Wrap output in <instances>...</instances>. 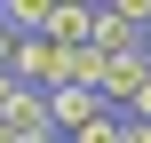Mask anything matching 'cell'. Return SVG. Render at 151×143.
Returning a JSON list of instances; mask_svg holds the SVG:
<instances>
[{"label": "cell", "instance_id": "cell-3", "mask_svg": "<svg viewBox=\"0 0 151 143\" xmlns=\"http://www.w3.org/2000/svg\"><path fill=\"white\" fill-rule=\"evenodd\" d=\"M88 48H96V56H135L143 40H135V32L111 16V8H96V32H88Z\"/></svg>", "mask_w": 151, "mask_h": 143}, {"label": "cell", "instance_id": "cell-2", "mask_svg": "<svg viewBox=\"0 0 151 143\" xmlns=\"http://www.w3.org/2000/svg\"><path fill=\"white\" fill-rule=\"evenodd\" d=\"M88 32H96V8H80V0H48V40H56V48H88Z\"/></svg>", "mask_w": 151, "mask_h": 143}, {"label": "cell", "instance_id": "cell-5", "mask_svg": "<svg viewBox=\"0 0 151 143\" xmlns=\"http://www.w3.org/2000/svg\"><path fill=\"white\" fill-rule=\"evenodd\" d=\"M72 143H127V119H119V111H104L96 127H80V135H72Z\"/></svg>", "mask_w": 151, "mask_h": 143}, {"label": "cell", "instance_id": "cell-1", "mask_svg": "<svg viewBox=\"0 0 151 143\" xmlns=\"http://www.w3.org/2000/svg\"><path fill=\"white\" fill-rule=\"evenodd\" d=\"M104 119V96H88V88H48V127L56 135H80V127H96Z\"/></svg>", "mask_w": 151, "mask_h": 143}, {"label": "cell", "instance_id": "cell-6", "mask_svg": "<svg viewBox=\"0 0 151 143\" xmlns=\"http://www.w3.org/2000/svg\"><path fill=\"white\" fill-rule=\"evenodd\" d=\"M8 96H16V80H8V64H0V111H8Z\"/></svg>", "mask_w": 151, "mask_h": 143}, {"label": "cell", "instance_id": "cell-4", "mask_svg": "<svg viewBox=\"0 0 151 143\" xmlns=\"http://www.w3.org/2000/svg\"><path fill=\"white\" fill-rule=\"evenodd\" d=\"M111 16H119V24H127V32L151 48V0H111Z\"/></svg>", "mask_w": 151, "mask_h": 143}]
</instances>
